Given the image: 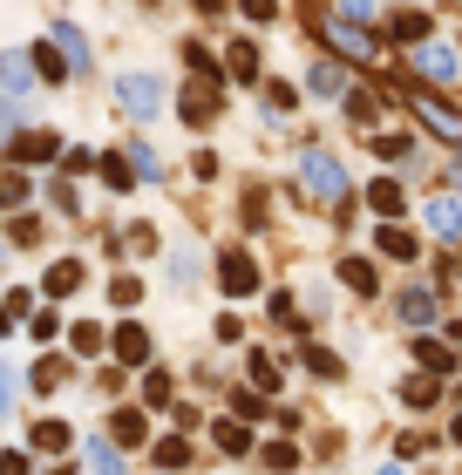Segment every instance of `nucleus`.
I'll return each instance as SVG.
<instances>
[{"mask_svg":"<svg viewBox=\"0 0 462 475\" xmlns=\"http://www.w3.org/2000/svg\"><path fill=\"white\" fill-rule=\"evenodd\" d=\"M299 177H307V190H313V198H326V204L347 190V170H340V156H326V150H307Z\"/></svg>","mask_w":462,"mask_h":475,"instance_id":"f257e3e1","label":"nucleus"},{"mask_svg":"<svg viewBox=\"0 0 462 475\" xmlns=\"http://www.w3.org/2000/svg\"><path fill=\"white\" fill-rule=\"evenodd\" d=\"M415 68H422V75H435V82H456V48H449V41H422L415 48Z\"/></svg>","mask_w":462,"mask_h":475,"instance_id":"f03ea898","label":"nucleus"},{"mask_svg":"<svg viewBox=\"0 0 462 475\" xmlns=\"http://www.w3.org/2000/svg\"><path fill=\"white\" fill-rule=\"evenodd\" d=\"M116 89H123V102L137 109V116H156V102H164V82L156 75H123Z\"/></svg>","mask_w":462,"mask_h":475,"instance_id":"7ed1b4c3","label":"nucleus"},{"mask_svg":"<svg viewBox=\"0 0 462 475\" xmlns=\"http://www.w3.org/2000/svg\"><path fill=\"white\" fill-rule=\"evenodd\" d=\"M429 231L435 238H462V204L456 198H429Z\"/></svg>","mask_w":462,"mask_h":475,"instance_id":"20e7f679","label":"nucleus"},{"mask_svg":"<svg viewBox=\"0 0 462 475\" xmlns=\"http://www.w3.org/2000/svg\"><path fill=\"white\" fill-rule=\"evenodd\" d=\"M401 320H408V326H429L435 320V292L429 286H408V292H401Z\"/></svg>","mask_w":462,"mask_h":475,"instance_id":"39448f33","label":"nucleus"},{"mask_svg":"<svg viewBox=\"0 0 462 475\" xmlns=\"http://www.w3.org/2000/svg\"><path fill=\"white\" fill-rule=\"evenodd\" d=\"M116 360L143 367V360H150V333H143V326H123V333H116Z\"/></svg>","mask_w":462,"mask_h":475,"instance_id":"423d86ee","label":"nucleus"},{"mask_svg":"<svg viewBox=\"0 0 462 475\" xmlns=\"http://www.w3.org/2000/svg\"><path fill=\"white\" fill-rule=\"evenodd\" d=\"M14 163H41V156H55V136H41V129H28V136H14Z\"/></svg>","mask_w":462,"mask_h":475,"instance_id":"0eeeda50","label":"nucleus"},{"mask_svg":"<svg viewBox=\"0 0 462 475\" xmlns=\"http://www.w3.org/2000/svg\"><path fill=\"white\" fill-rule=\"evenodd\" d=\"M326 41L333 48H347V55H374V41L360 28H347V21H326Z\"/></svg>","mask_w":462,"mask_h":475,"instance_id":"6e6552de","label":"nucleus"},{"mask_svg":"<svg viewBox=\"0 0 462 475\" xmlns=\"http://www.w3.org/2000/svg\"><path fill=\"white\" fill-rule=\"evenodd\" d=\"M55 55H68V62L82 68V62H89V41H82V34L68 28V21H55Z\"/></svg>","mask_w":462,"mask_h":475,"instance_id":"1a4fd4ad","label":"nucleus"},{"mask_svg":"<svg viewBox=\"0 0 462 475\" xmlns=\"http://www.w3.org/2000/svg\"><path fill=\"white\" fill-rule=\"evenodd\" d=\"M68 442H76V435H68L62 421H41V428H34V448H41V455H68Z\"/></svg>","mask_w":462,"mask_h":475,"instance_id":"9d476101","label":"nucleus"},{"mask_svg":"<svg viewBox=\"0 0 462 475\" xmlns=\"http://www.w3.org/2000/svg\"><path fill=\"white\" fill-rule=\"evenodd\" d=\"M252 278H259V272H252L245 251H225V286H231V292H252Z\"/></svg>","mask_w":462,"mask_h":475,"instance_id":"9b49d317","label":"nucleus"},{"mask_svg":"<svg viewBox=\"0 0 462 475\" xmlns=\"http://www.w3.org/2000/svg\"><path fill=\"white\" fill-rule=\"evenodd\" d=\"M340 278H347L354 292H381V272H374L368 259H347V265H340Z\"/></svg>","mask_w":462,"mask_h":475,"instance_id":"f8f14e48","label":"nucleus"},{"mask_svg":"<svg viewBox=\"0 0 462 475\" xmlns=\"http://www.w3.org/2000/svg\"><path fill=\"white\" fill-rule=\"evenodd\" d=\"M313 95H347V68L320 62V68H313Z\"/></svg>","mask_w":462,"mask_h":475,"instance_id":"ddd939ff","label":"nucleus"},{"mask_svg":"<svg viewBox=\"0 0 462 475\" xmlns=\"http://www.w3.org/2000/svg\"><path fill=\"white\" fill-rule=\"evenodd\" d=\"M415 109H422V123H429V129H442V136H462V116H449V109H435L429 95H422Z\"/></svg>","mask_w":462,"mask_h":475,"instance_id":"4468645a","label":"nucleus"},{"mask_svg":"<svg viewBox=\"0 0 462 475\" xmlns=\"http://www.w3.org/2000/svg\"><path fill=\"white\" fill-rule=\"evenodd\" d=\"M381 251L387 259H415V238H408L401 224H381Z\"/></svg>","mask_w":462,"mask_h":475,"instance_id":"2eb2a0df","label":"nucleus"},{"mask_svg":"<svg viewBox=\"0 0 462 475\" xmlns=\"http://www.w3.org/2000/svg\"><path fill=\"white\" fill-rule=\"evenodd\" d=\"M191 462V448L177 442V435H164V442H156V469H184Z\"/></svg>","mask_w":462,"mask_h":475,"instance_id":"dca6fc26","label":"nucleus"},{"mask_svg":"<svg viewBox=\"0 0 462 475\" xmlns=\"http://www.w3.org/2000/svg\"><path fill=\"white\" fill-rule=\"evenodd\" d=\"M89 469H95V475H123V455H116L109 442H95V448H89Z\"/></svg>","mask_w":462,"mask_h":475,"instance_id":"f3484780","label":"nucleus"},{"mask_svg":"<svg viewBox=\"0 0 462 475\" xmlns=\"http://www.w3.org/2000/svg\"><path fill=\"white\" fill-rule=\"evenodd\" d=\"M184 116L191 123H211V89H184Z\"/></svg>","mask_w":462,"mask_h":475,"instance_id":"a211bd4d","label":"nucleus"},{"mask_svg":"<svg viewBox=\"0 0 462 475\" xmlns=\"http://www.w3.org/2000/svg\"><path fill=\"white\" fill-rule=\"evenodd\" d=\"M76 278H82V265H76V259H62V265H55V272H48V292H55V299H62V292L76 286Z\"/></svg>","mask_w":462,"mask_h":475,"instance_id":"6ab92c4d","label":"nucleus"},{"mask_svg":"<svg viewBox=\"0 0 462 475\" xmlns=\"http://www.w3.org/2000/svg\"><path fill=\"white\" fill-rule=\"evenodd\" d=\"M340 14H347V28H360V21L381 14V0H340Z\"/></svg>","mask_w":462,"mask_h":475,"instance_id":"aec40b11","label":"nucleus"},{"mask_svg":"<svg viewBox=\"0 0 462 475\" xmlns=\"http://www.w3.org/2000/svg\"><path fill=\"white\" fill-rule=\"evenodd\" d=\"M422 367H442L449 374V367H456V353H449L442 339H422Z\"/></svg>","mask_w":462,"mask_h":475,"instance_id":"412c9836","label":"nucleus"},{"mask_svg":"<svg viewBox=\"0 0 462 475\" xmlns=\"http://www.w3.org/2000/svg\"><path fill=\"white\" fill-rule=\"evenodd\" d=\"M218 448H225V455H245V428H238V421H218Z\"/></svg>","mask_w":462,"mask_h":475,"instance_id":"4be33fe9","label":"nucleus"},{"mask_svg":"<svg viewBox=\"0 0 462 475\" xmlns=\"http://www.w3.org/2000/svg\"><path fill=\"white\" fill-rule=\"evenodd\" d=\"M395 34L401 41H422V34H429V14H395Z\"/></svg>","mask_w":462,"mask_h":475,"instance_id":"5701e85b","label":"nucleus"},{"mask_svg":"<svg viewBox=\"0 0 462 475\" xmlns=\"http://www.w3.org/2000/svg\"><path fill=\"white\" fill-rule=\"evenodd\" d=\"M143 394H150V408H170V374L150 367V381H143Z\"/></svg>","mask_w":462,"mask_h":475,"instance_id":"b1692460","label":"nucleus"},{"mask_svg":"<svg viewBox=\"0 0 462 475\" xmlns=\"http://www.w3.org/2000/svg\"><path fill=\"white\" fill-rule=\"evenodd\" d=\"M14 394H21V374H14V367H7V360H0V414L14 408Z\"/></svg>","mask_w":462,"mask_h":475,"instance_id":"393cba45","label":"nucleus"},{"mask_svg":"<svg viewBox=\"0 0 462 475\" xmlns=\"http://www.w3.org/2000/svg\"><path fill=\"white\" fill-rule=\"evenodd\" d=\"M109 299H116V306H137V299H143V286H137V278H116V286H109Z\"/></svg>","mask_w":462,"mask_h":475,"instance_id":"a878e982","label":"nucleus"},{"mask_svg":"<svg viewBox=\"0 0 462 475\" xmlns=\"http://www.w3.org/2000/svg\"><path fill=\"white\" fill-rule=\"evenodd\" d=\"M231 68H238V75H252V68H259V55H252V41H231V55H225Z\"/></svg>","mask_w":462,"mask_h":475,"instance_id":"bb28decb","label":"nucleus"},{"mask_svg":"<svg viewBox=\"0 0 462 475\" xmlns=\"http://www.w3.org/2000/svg\"><path fill=\"white\" fill-rule=\"evenodd\" d=\"M34 387H41V394H55V387H62V360H41V367H34Z\"/></svg>","mask_w":462,"mask_h":475,"instance_id":"cd10ccee","label":"nucleus"},{"mask_svg":"<svg viewBox=\"0 0 462 475\" xmlns=\"http://www.w3.org/2000/svg\"><path fill=\"white\" fill-rule=\"evenodd\" d=\"M116 442H143V414H137V408L116 414Z\"/></svg>","mask_w":462,"mask_h":475,"instance_id":"c85d7f7f","label":"nucleus"},{"mask_svg":"<svg viewBox=\"0 0 462 475\" xmlns=\"http://www.w3.org/2000/svg\"><path fill=\"white\" fill-rule=\"evenodd\" d=\"M265 462H272V469L286 475V469H293V462H299V448H293V442H272V448H265Z\"/></svg>","mask_w":462,"mask_h":475,"instance_id":"c756f323","label":"nucleus"},{"mask_svg":"<svg viewBox=\"0 0 462 475\" xmlns=\"http://www.w3.org/2000/svg\"><path fill=\"white\" fill-rule=\"evenodd\" d=\"M252 381H259V387H279V360H272V353H259V360H252Z\"/></svg>","mask_w":462,"mask_h":475,"instance_id":"7c9ffc66","label":"nucleus"},{"mask_svg":"<svg viewBox=\"0 0 462 475\" xmlns=\"http://www.w3.org/2000/svg\"><path fill=\"white\" fill-rule=\"evenodd\" d=\"M368 198H374V211H381V217H387V211H401V190H395V184H374Z\"/></svg>","mask_w":462,"mask_h":475,"instance_id":"2f4dec72","label":"nucleus"},{"mask_svg":"<svg viewBox=\"0 0 462 475\" xmlns=\"http://www.w3.org/2000/svg\"><path fill=\"white\" fill-rule=\"evenodd\" d=\"M76 353H102V326L82 320V326H76Z\"/></svg>","mask_w":462,"mask_h":475,"instance_id":"473e14b6","label":"nucleus"},{"mask_svg":"<svg viewBox=\"0 0 462 475\" xmlns=\"http://www.w3.org/2000/svg\"><path fill=\"white\" fill-rule=\"evenodd\" d=\"M102 177H109L116 190H129V163H123V156H102Z\"/></svg>","mask_w":462,"mask_h":475,"instance_id":"72a5a7b5","label":"nucleus"},{"mask_svg":"<svg viewBox=\"0 0 462 475\" xmlns=\"http://www.w3.org/2000/svg\"><path fill=\"white\" fill-rule=\"evenodd\" d=\"M238 7H245V21H259V28L279 14V0H238Z\"/></svg>","mask_w":462,"mask_h":475,"instance_id":"f704fd0d","label":"nucleus"},{"mask_svg":"<svg viewBox=\"0 0 462 475\" xmlns=\"http://www.w3.org/2000/svg\"><path fill=\"white\" fill-rule=\"evenodd\" d=\"M7 89H14V95H28V89H34V75H28V62H7Z\"/></svg>","mask_w":462,"mask_h":475,"instance_id":"c9c22d12","label":"nucleus"},{"mask_svg":"<svg viewBox=\"0 0 462 475\" xmlns=\"http://www.w3.org/2000/svg\"><path fill=\"white\" fill-rule=\"evenodd\" d=\"M34 68H41L48 82H62V55H55V48H41V55H34Z\"/></svg>","mask_w":462,"mask_h":475,"instance_id":"e433bc0d","label":"nucleus"},{"mask_svg":"<svg viewBox=\"0 0 462 475\" xmlns=\"http://www.w3.org/2000/svg\"><path fill=\"white\" fill-rule=\"evenodd\" d=\"M28 198V184H21V177H0V204H21Z\"/></svg>","mask_w":462,"mask_h":475,"instance_id":"4c0bfd02","label":"nucleus"},{"mask_svg":"<svg viewBox=\"0 0 462 475\" xmlns=\"http://www.w3.org/2000/svg\"><path fill=\"white\" fill-rule=\"evenodd\" d=\"M14 123H21V109L7 102V95H0V136H7V129H14Z\"/></svg>","mask_w":462,"mask_h":475,"instance_id":"58836bf2","label":"nucleus"},{"mask_svg":"<svg viewBox=\"0 0 462 475\" xmlns=\"http://www.w3.org/2000/svg\"><path fill=\"white\" fill-rule=\"evenodd\" d=\"M374 475H401V469H395V462H387V469H374Z\"/></svg>","mask_w":462,"mask_h":475,"instance_id":"ea45409f","label":"nucleus"},{"mask_svg":"<svg viewBox=\"0 0 462 475\" xmlns=\"http://www.w3.org/2000/svg\"><path fill=\"white\" fill-rule=\"evenodd\" d=\"M198 7H218V0H198Z\"/></svg>","mask_w":462,"mask_h":475,"instance_id":"a19ab883","label":"nucleus"},{"mask_svg":"<svg viewBox=\"0 0 462 475\" xmlns=\"http://www.w3.org/2000/svg\"><path fill=\"white\" fill-rule=\"evenodd\" d=\"M456 442H462V421H456Z\"/></svg>","mask_w":462,"mask_h":475,"instance_id":"79ce46f5","label":"nucleus"}]
</instances>
